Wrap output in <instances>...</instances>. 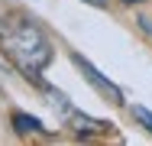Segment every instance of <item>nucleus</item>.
Masks as SVG:
<instances>
[{"label": "nucleus", "instance_id": "nucleus-1", "mask_svg": "<svg viewBox=\"0 0 152 146\" xmlns=\"http://www.w3.org/2000/svg\"><path fill=\"white\" fill-rule=\"evenodd\" d=\"M0 49L29 81H39L36 75L52 62V42L26 16H3L0 20Z\"/></svg>", "mask_w": 152, "mask_h": 146}, {"label": "nucleus", "instance_id": "nucleus-7", "mask_svg": "<svg viewBox=\"0 0 152 146\" xmlns=\"http://www.w3.org/2000/svg\"><path fill=\"white\" fill-rule=\"evenodd\" d=\"M139 26L146 29V32H152V20H146V16H142V20H139Z\"/></svg>", "mask_w": 152, "mask_h": 146}, {"label": "nucleus", "instance_id": "nucleus-6", "mask_svg": "<svg viewBox=\"0 0 152 146\" xmlns=\"http://www.w3.org/2000/svg\"><path fill=\"white\" fill-rule=\"evenodd\" d=\"M84 3H91V7H97V10H104V7H107V0H84Z\"/></svg>", "mask_w": 152, "mask_h": 146}, {"label": "nucleus", "instance_id": "nucleus-3", "mask_svg": "<svg viewBox=\"0 0 152 146\" xmlns=\"http://www.w3.org/2000/svg\"><path fill=\"white\" fill-rule=\"evenodd\" d=\"M68 127L75 133H104L107 123L97 120V117H88V114H78V111H68Z\"/></svg>", "mask_w": 152, "mask_h": 146}, {"label": "nucleus", "instance_id": "nucleus-5", "mask_svg": "<svg viewBox=\"0 0 152 146\" xmlns=\"http://www.w3.org/2000/svg\"><path fill=\"white\" fill-rule=\"evenodd\" d=\"M133 117H136V120L152 133V111H146V107H133Z\"/></svg>", "mask_w": 152, "mask_h": 146}, {"label": "nucleus", "instance_id": "nucleus-4", "mask_svg": "<svg viewBox=\"0 0 152 146\" xmlns=\"http://www.w3.org/2000/svg\"><path fill=\"white\" fill-rule=\"evenodd\" d=\"M13 127H16V133H42V120L39 117H29V114H13Z\"/></svg>", "mask_w": 152, "mask_h": 146}, {"label": "nucleus", "instance_id": "nucleus-2", "mask_svg": "<svg viewBox=\"0 0 152 146\" xmlns=\"http://www.w3.org/2000/svg\"><path fill=\"white\" fill-rule=\"evenodd\" d=\"M71 62H75V65L84 72V78H88V81H91V85L97 88L104 97H110L113 104H123V91L113 85V81H107V78H104V75H100V72H97V68H94V65H91L84 55H81V52H71Z\"/></svg>", "mask_w": 152, "mask_h": 146}, {"label": "nucleus", "instance_id": "nucleus-8", "mask_svg": "<svg viewBox=\"0 0 152 146\" xmlns=\"http://www.w3.org/2000/svg\"><path fill=\"white\" fill-rule=\"evenodd\" d=\"M123 3H142V0H123Z\"/></svg>", "mask_w": 152, "mask_h": 146}]
</instances>
